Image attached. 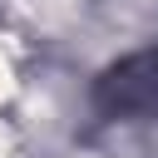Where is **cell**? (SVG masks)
I'll return each mask as SVG.
<instances>
[{"label": "cell", "instance_id": "obj_1", "mask_svg": "<svg viewBox=\"0 0 158 158\" xmlns=\"http://www.w3.org/2000/svg\"><path fill=\"white\" fill-rule=\"evenodd\" d=\"M94 114L114 123L158 118V49L123 54L94 79Z\"/></svg>", "mask_w": 158, "mask_h": 158}]
</instances>
